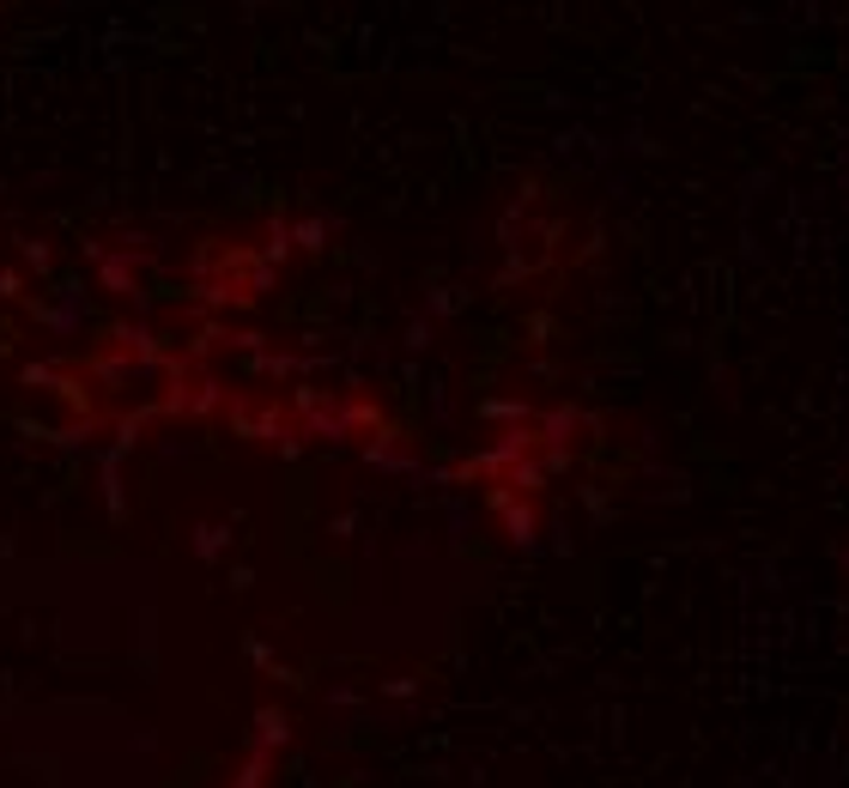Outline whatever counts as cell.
<instances>
[{"mask_svg":"<svg viewBox=\"0 0 849 788\" xmlns=\"http://www.w3.org/2000/svg\"><path fill=\"white\" fill-rule=\"evenodd\" d=\"M274 740H286V722H279V709H267L262 716V746H274Z\"/></svg>","mask_w":849,"mask_h":788,"instance_id":"6da1fadb","label":"cell"}]
</instances>
